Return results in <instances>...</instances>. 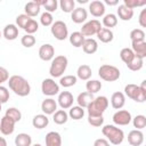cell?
<instances>
[{"label":"cell","instance_id":"obj_47","mask_svg":"<svg viewBox=\"0 0 146 146\" xmlns=\"http://www.w3.org/2000/svg\"><path fill=\"white\" fill-rule=\"evenodd\" d=\"M88 122L92 127H100L104 123V117H103V115H97V116L88 115Z\"/></svg>","mask_w":146,"mask_h":146},{"label":"cell","instance_id":"obj_46","mask_svg":"<svg viewBox=\"0 0 146 146\" xmlns=\"http://www.w3.org/2000/svg\"><path fill=\"white\" fill-rule=\"evenodd\" d=\"M123 5L130 9L133 10V8L136 7H141V6H145L146 5V1L145 0H123Z\"/></svg>","mask_w":146,"mask_h":146},{"label":"cell","instance_id":"obj_48","mask_svg":"<svg viewBox=\"0 0 146 146\" xmlns=\"http://www.w3.org/2000/svg\"><path fill=\"white\" fill-rule=\"evenodd\" d=\"M30 19H31V17H29L27 15L21 14V15H18V16L16 17V24H17L18 27H21V29L24 30V27L26 26V24H27V22H29Z\"/></svg>","mask_w":146,"mask_h":146},{"label":"cell","instance_id":"obj_21","mask_svg":"<svg viewBox=\"0 0 146 146\" xmlns=\"http://www.w3.org/2000/svg\"><path fill=\"white\" fill-rule=\"evenodd\" d=\"M82 49H83V51L86 54H89V55L95 54L97 51V49H98V43H97V41L95 39L87 38V39H84V41L82 43Z\"/></svg>","mask_w":146,"mask_h":146},{"label":"cell","instance_id":"obj_38","mask_svg":"<svg viewBox=\"0 0 146 146\" xmlns=\"http://www.w3.org/2000/svg\"><path fill=\"white\" fill-rule=\"evenodd\" d=\"M143 65H144V59H143V58H139V57H137V56L135 55L133 59H132L127 66H128V68L131 70V71H139V70L143 67Z\"/></svg>","mask_w":146,"mask_h":146},{"label":"cell","instance_id":"obj_16","mask_svg":"<svg viewBox=\"0 0 146 146\" xmlns=\"http://www.w3.org/2000/svg\"><path fill=\"white\" fill-rule=\"evenodd\" d=\"M41 110L46 115H51L57 110V103L52 98H46L41 103Z\"/></svg>","mask_w":146,"mask_h":146},{"label":"cell","instance_id":"obj_33","mask_svg":"<svg viewBox=\"0 0 146 146\" xmlns=\"http://www.w3.org/2000/svg\"><path fill=\"white\" fill-rule=\"evenodd\" d=\"M103 24H104V26L106 29H110V30H111V27L116 26V24H117L116 15H114V14H107V15H105L104 18H103Z\"/></svg>","mask_w":146,"mask_h":146},{"label":"cell","instance_id":"obj_35","mask_svg":"<svg viewBox=\"0 0 146 146\" xmlns=\"http://www.w3.org/2000/svg\"><path fill=\"white\" fill-rule=\"evenodd\" d=\"M83 115H84V110L80 106H73L68 112V116L73 120H80L83 117Z\"/></svg>","mask_w":146,"mask_h":146},{"label":"cell","instance_id":"obj_41","mask_svg":"<svg viewBox=\"0 0 146 146\" xmlns=\"http://www.w3.org/2000/svg\"><path fill=\"white\" fill-rule=\"evenodd\" d=\"M132 123H133V127L137 128V130H141L146 127V116L145 115H137L132 119Z\"/></svg>","mask_w":146,"mask_h":146},{"label":"cell","instance_id":"obj_7","mask_svg":"<svg viewBox=\"0 0 146 146\" xmlns=\"http://www.w3.org/2000/svg\"><path fill=\"white\" fill-rule=\"evenodd\" d=\"M51 34L55 36V39L62 41L65 40L68 36V30L66 24L63 21H56L51 25Z\"/></svg>","mask_w":146,"mask_h":146},{"label":"cell","instance_id":"obj_1","mask_svg":"<svg viewBox=\"0 0 146 146\" xmlns=\"http://www.w3.org/2000/svg\"><path fill=\"white\" fill-rule=\"evenodd\" d=\"M8 86L11 91L21 97H25L31 91V86L26 79L21 75H13L8 79Z\"/></svg>","mask_w":146,"mask_h":146},{"label":"cell","instance_id":"obj_17","mask_svg":"<svg viewBox=\"0 0 146 146\" xmlns=\"http://www.w3.org/2000/svg\"><path fill=\"white\" fill-rule=\"evenodd\" d=\"M131 46H132L131 50L137 57L143 58V59L146 57V42L145 41H132Z\"/></svg>","mask_w":146,"mask_h":146},{"label":"cell","instance_id":"obj_49","mask_svg":"<svg viewBox=\"0 0 146 146\" xmlns=\"http://www.w3.org/2000/svg\"><path fill=\"white\" fill-rule=\"evenodd\" d=\"M9 99V91L6 87L0 86V103H7Z\"/></svg>","mask_w":146,"mask_h":146},{"label":"cell","instance_id":"obj_55","mask_svg":"<svg viewBox=\"0 0 146 146\" xmlns=\"http://www.w3.org/2000/svg\"><path fill=\"white\" fill-rule=\"evenodd\" d=\"M32 146H42L41 144H34V145H32Z\"/></svg>","mask_w":146,"mask_h":146},{"label":"cell","instance_id":"obj_43","mask_svg":"<svg viewBox=\"0 0 146 146\" xmlns=\"http://www.w3.org/2000/svg\"><path fill=\"white\" fill-rule=\"evenodd\" d=\"M42 6H43V8L46 9L47 13L51 14V13L56 11V9L58 7V2H57V0H44Z\"/></svg>","mask_w":146,"mask_h":146},{"label":"cell","instance_id":"obj_57","mask_svg":"<svg viewBox=\"0 0 146 146\" xmlns=\"http://www.w3.org/2000/svg\"><path fill=\"white\" fill-rule=\"evenodd\" d=\"M0 111H1V103H0Z\"/></svg>","mask_w":146,"mask_h":146},{"label":"cell","instance_id":"obj_31","mask_svg":"<svg viewBox=\"0 0 146 146\" xmlns=\"http://www.w3.org/2000/svg\"><path fill=\"white\" fill-rule=\"evenodd\" d=\"M54 122L56 124H64L67 122L68 119V114L65 112V110H58L54 113Z\"/></svg>","mask_w":146,"mask_h":146},{"label":"cell","instance_id":"obj_56","mask_svg":"<svg viewBox=\"0 0 146 146\" xmlns=\"http://www.w3.org/2000/svg\"><path fill=\"white\" fill-rule=\"evenodd\" d=\"M1 36H2V33H1V32H0V38H1Z\"/></svg>","mask_w":146,"mask_h":146},{"label":"cell","instance_id":"obj_40","mask_svg":"<svg viewBox=\"0 0 146 146\" xmlns=\"http://www.w3.org/2000/svg\"><path fill=\"white\" fill-rule=\"evenodd\" d=\"M130 39L132 41H145V32L141 29H133L130 32Z\"/></svg>","mask_w":146,"mask_h":146},{"label":"cell","instance_id":"obj_53","mask_svg":"<svg viewBox=\"0 0 146 146\" xmlns=\"http://www.w3.org/2000/svg\"><path fill=\"white\" fill-rule=\"evenodd\" d=\"M117 0H105V3L106 5H110V6H115V5H117Z\"/></svg>","mask_w":146,"mask_h":146},{"label":"cell","instance_id":"obj_34","mask_svg":"<svg viewBox=\"0 0 146 146\" xmlns=\"http://www.w3.org/2000/svg\"><path fill=\"white\" fill-rule=\"evenodd\" d=\"M133 57H135V54H133V51L130 48H123V49H121V51H120V58L127 65L133 59Z\"/></svg>","mask_w":146,"mask_h":146},{"label":"cell","instance_id":"obj_13","mask_svg":"<svg viewBox=\"0 0 146 146\" xmlns=\"http://www.w3.org/2000/svg\"><path fill=\"white\" fill-rule=\"evenodd\" d=\"M55 56V49L54 47L50 44V43H44L40 47L39 49V57L44 60V62H48V60H51Z\"/></svg>","mask_w":146,"mask_h":146},{"label":"cell","instance_id":"obj_6","mask_svg":"<svg viewBox=\"0 0 146 146\" xmlns=\"http://www.w3.org/2000/svg\"><path fill=\"white\" fill-rule=\"evenodd\" d=\"M98 75L100 76V79H103L104 81L107 82H113L116 81L120 78V71L117 67L113 66V65H108V64H104L99 67L98 70Z\"/></svg>","mask_w":146,"mask_h":146},{"label":"cell","instance_id":"obj_28","mask_svg":"<svg viewBox=\"0 0 146 146\" xmlns=\"http://www.w3.org/2000/svg\"><path fill=\"white\" fill-rule=\"evenodd\" d=\"M117 16L122 21H130L133 16V10L125 7L124 5H120L117 8Z\"/></svg>","mask_w":146,"mask_h":146},{"label":"cell","instance_id":"obj_24","mask_svg":"<svg viewBox=\"0 0 146 146\" xmlns=\"http://www.w3.org/2000/svg\"><path fill=\"white\" fill-rule=\"evenodd\" d=\"M32 124L36 129H43L49 124V119L46 114H36L32 120Z\"/></svg>","mask_w":146,"mask_h":146},{"label":"cell","instance_id":"obj_22","mask_svg":"<svg viewBox=\"0 0 146 146\" xmlns=\"http://www.w3.org/2000/svg\"><path fill=\"white\" fill-rule=\"evenodd\" d=\"M94 95L92 94H90V92H88V91H84V92H81V94H79V96H78V98H76V102H78V106H80V107H82V108H87L88 107V105L94 100Z\"/></svg>","mask_w":146,"mask_h":146},{"label":"cell","instance_id":"obj_5","mask_svg":"<svg viewBox=\"0 0 146 146\" xmlns=\"http://www.w3.org/2000/svg\"><path fill=\"white\" fill-rule=\"evenodd\" d=\"M68 60L64 55H59L56 56L55 58H52L51 64H50V68H49V73L52 78H59L62 76V74L65 72L66 67H67Z\"/></svg>","mask_w":146,"mask_h":146},{"label":"cell","instance_id":"obj_14","mask_svg":"<svg viewBox=\"0 0 146 146\" xmlns=\"http://www.w3.org/2000/svg\"><path fill=\"white\" fill-rule=\"evenodd\" d=\"M89 11L95 17H102L105 14V5L99 0L91 1L89 3Z\"/></svg>","mask_w":146,"mask_h":146},{"label":"cell","instance_id":"obj_51","mask_svg":"<svg viewBox=\"0 0 146 146\" xmlns=\"http://www.w3.org/2000/svg\"><path fill=\"white\" fill-rule=\"evenodd\" d=\"M139 24L141 27H146V9H143L139 14Z\"/></svg>","mask_w":146,"mask_h":146},{"label":"cell","instance_id":"obj_42","mask_svg":"<svg viewBox=\"0 0 146 146\" xmlns=\"http://www.w3.org/2000/svg\"><path fill=\"white\" fill-rule=\"evenodd\" d=\"M38 29H39V24H38V22H36L35 19H33V18H31V19L27 22L26 26L24 27L26 34H33V33H35V32L38 31Z\"/></svg>","mask_w":146,"mask_h":146},{"label":"cell","instance_id":"obj_20","mask_svg":"<svg viewBox=\"0 0 146 146\" xmlns=\"http://www.w3.org/2000/svg\"><path fill=\"white\" fill-rule=\"evenodd\" d=\"M46 146H62V137L56 131H49L46 135Z\"/></svg>","mask_w":146,"mask_h":146},{"label":"cell","instance_id":"obj_30","mask_svg":"<svg viewBox=\"0 0 146 146\" xmlns=\"http://www.w3.org/2000/svg\"><path fill=\"white\" fill-rule=\"evenodd\" d=\"M84 36L82 35L81 32H73L71 35H70V42L73 47L75 48H79V47H82V43L84 41Z\"/></svg>","mask_w":146,"mask_h":146},{"label":"cell","instance_id":"obj_3","mask_svg":"<svg viewBox=\"0 0 146 146\" xmlns=\"http://www.w3.org/2000/svg\"><path fill=\"white\" fill-rule=\"evenodd\" d=\"M102 132L110 140V143L113 144V145H120L124 139L123 131L120 128H117L115 125H112V124L104 125V128H102Z\"/></svg>","mask_w":146,"mask_h":146},{"label":"cell","instance_id":"obj_8","mask_svg":"<svg viewBox=\"0 0 146 146\" xmlns=\"http://www.w3.org/2000/svg\"><path fill=\"white\" fill-rule=\"evenodd\" d=\"M102 29V24L97 19H91L84 23L81 27V33L83 36H91L94 34H97V32Z\"/></svg>","mask_w":146,"mask_h":146},{"label":"cell","instance_id":"obj_50","mask_svg":"<svg viewBox=\"0 0 146 146\" xmlns=\"http://www.w3.org/2000/svg\"><path fill=\"white\" fill-rule=\"evenodd\" d=\"M8 79H9V72L7 71V68L0 66V86L1 83L8 81Z\"/></svg>","mask_w":146,"mask_h":146},{"label":"cell","instance_id":"obj_39","mask_svg":"<svg viewBox=\"0 0 146 146\" xmlns=\"http://www.w3.org/2000/svg\"><path fill=\"white\" fill-rule=\"evenodd\" d=\"M59 83L62 87L64 88H68V87H72L76 83V76L75 75H65L63 78H60L59 80Z\"/></svg>","mask_w":146,"mask_h":146},{"label":"cell","instance_id":"obj_12","mask_svg":"<svg viewBox=\"0 0 146 146\" xmlns=\"http://www.w3.org/2000/svg\"><path fill=\"white\" fill-rule=\"evenodd\" d=\"M15 121H13L11 119H9L8 116H3L0 121V131L2 135L5 136H8V135H11L15 130Z\"/></svg>","mask_w":146,"mask_h":146},{"label":"cell","instance_id":"obj_32","mask_svg":"<svg viewBox=\"0 0 146 146\" xmlns=\"http://www.w3.org/2000/svg\"><path fill=\"white\" fill-rule=\"evenodd\" d=\"M86 88L88 92L94 95L102 89V82L98 80H88V82L86 83Z\"/></svg>","mask_w":146,"mask_h":146},{"label":"cell","instance_id":"obj_2","mask_svg":"<svg viewBox=\"0 0 146 146\" xmlns=\"http://www.w3.org/2000/svg\"><path fill=\"white\" fill-rule=\"evenodd\" d=\"M124 94L132 100L137 103H143L146 100V80L141 82L140 86L130 83L124 87Z\"/></svg>","mask_w":146,"mask_h":146},{"label":"cell","instance_id":"obj_37","mask_svg":"<svg viewBox=\"0 0 146 146\" xmlns=\"http://www.w3.org/2000/svg\"><path fill=\"white\" fill-rule=\"evenodd\" d=\"M59 7L64 13H72L75 7V1L74 0H60Z\"/></svg>","mask_w":146,"mask_h":146},{"label":"cell","instance_id":"obj_23","mask_svg":"<svg viewBox=\"0 0 146 146\" xmlns=\"http://www.w3.org/2000/svg\"><path fill=\"white\" fill-rule=\"evenodd\" d=\"M2 35L7 40H15L18 36V27L15 24H8L2 31Z\"/></svg>","mask_w":146,"mask_h":146},{"label":"cell","instance_id":"obj_36","mask_svg":"<svg viewBox=\"0 0 146 146\" xmlns=\"http://www.w3.org/2000/svg\"><path fill=\"white\" fill-rule=\"evenodd\" d=\"M5 115L8 116L9 119H11V120L15 121V122H19L21 119H22V113H21V111H19L18 108H16V107H10V108H8V110L6 111V114H5Z\"/></svg>","mask_w":146,"mask_h":146},{"label":"cell","instance_id":"obj_19","mask_svg":"<svg viewBox=\"0 0 146 146\" xmlns=\"http://www.w3.org/2000/svg\"><path fill=\"white\" fill-rule=\"evenodd\" d=\"M87 10L84 8H74V10L71 13V19L76 23V24H81L87 19Z\"/></svg>","mask_w":146,"mask_h":146},{"label":"cell","instance_id":"obj_4","mask_svg":"<svg viewBox=\"0 0 146 146\" xmlns=\"http://www.w3.org/2000/svg\"><path fill=\"white\" fill-rule=\"evenodd\" d=\"M108 107V99L105 96H98L94 98V100L88 105V115L91 116H97V115H103L105 110Z\"/></svg>","mask_w":146,"mask_h":146},{"label":"cell","instance_id":"obj_44","mask_svg":"<svg viewBox=\"0 0 146 146\" xmlns=\"http://www.w3.org/2000/svg\"><path fill=\"white\" fill-rule=\"evenodd\" d=\"M40 23H41L43 26H50V25H52V23H54V17H52V15H51L50 13H47V11L42 13L41 16H40Z\"/></svg>","mask_w":146,"mask_h":146},{"label":"cell","instance_id":"obj_9","mask_svg":"<svg viewBox=\"0 0 146 146\" xmlns=\"http://www.w3.org/2000/svg\"><path fill=\"white\" fill-rule=\"evenodd\" d=\"M41 90L46 96H55L59 92V86L52 79H44L41 84Z\"/></svg>","mask_w":146,"mask_h":146},{"label":"cell","instance_id":"obj_29","mask_svg":"<svg viewBox=\"0 0 146 146\" xmlns=\"http://www.w3.org/2000/svg\"><path fill=\"white\" fill-rule=\"evenodd\" d=\"M32 144V137L27 133H18L15 137V145L16 146H31Z\"/></svg>","mask_w":146,"mask_h":146},{"label":"cell","instance_id":"obj_26","mask_svg":"<svg viewBox=\"0 0 146 146\" xmlns=\"http://www.w3.org/2000/svg\"><path fill=\"white\" fill-rule=\"evenodd\" d=\"M97 38H98V40H100L102 42L108 43V42H111V41L113 40L114 34H113V32H112L110 29L102 27V29L97 32Z\"/></svg>","mask_w":146,"mask_h":146},{"label":"cell","instance_id":"obj_18","mask_svg":"<svg viewBox=\"0 0 146 146\" xmlns=\"http://www.w3.org/2000/svg\"><path fill=\"white\" fill-rule=\"evenodd\" d=\"M111 104H112V107L115 108V110H120L124 106L125 104V96L123 92L121 91H116L112 95L111 97Z\"/></svg>","mask_w":146,"mask_h":146},{"label":"cell","instance_id":"obj_45","mask_svg":"<svg viewBox=\"0 0 146 146\" xmlns=\"http://www.w3.org/2000/svg\"><path fill=\"white\" fill-rule=\"evenodd\" d=\"M21 43L26 48H31L35 44V38L32 34H25L24 36H22Z\"/></svg>","mask_w":146,"mask_h":146},{"label":"cell","instance_id":"obj_25","mask_svg":"<svg viewBox=\"0 0 146 146\" xmlns=\"http://www.w3.org/2000/svg\"><path fill=\"white\" fill-rule=\"evenodd\" d=\"M91 67L87 64H82L79 66L78 71H76V76L81 80H84V81H88L90 78H91Z\"/></svg>","mask_w":146,"mask_h":146},{"label":"cell","instance_id":"obj_27","mask_svg":"<svg viewBox=\"0 0 146 146\" xmlns=\"http://www.w3.org/2000/svg\"><path fill=\"white\" fill-rule=\"evenodd\" d=\"M24 10H25V15H27L29 17H34L40 13V6L35 1H30L25 5Z\"/></svg>","mask_w":146,"mask_h":146},{"label":"cell","instance_id":"obj_52","mask_svg":"<svg viewBox=\"0 0 146 146\" xmlns=\"http://www.w3.org/2000/svg\"><path fill=\"white\" fill-rule=\"evenodd\" d=\"M94 146H110V143L104 138H98L95 140Z\"/></svg>","mask_w":146,"mask_h":146},{"label":"cell","instance_id":"obj_10","mask_svg":"<svg viewBox=\"0 0 146 146\" xmlns=\"http://www.w3.org/2000/svg\"><path fill=\"white\" fill-rule=\"evenodd\" d=\"M131 120H132V117H131L130 112H128L125 110H120V111L115 112L113 115V122L117 125H127L131 122Z\"/></svg>","mask_w":146,"mask_h":146},{"label":"cell","instance_id":"obj_11","mask_svg":"<svg viewBox=\"0 0 146 146\" xmlns=\"http://www.w3.org/2000/svg\"><path fill=\"white\" fill-rule=\"evenodd\" d=\"M57 102H58V105L62 107V110H67V108L72 107L74 98H73V95L70 91H62L58 95Z\"/></svg>","mask_w":146,"mask_h":146},{"label":"cell","instance_id":"obj_15","mask_svg":"<svg viewBox=\"0 0 146 146\" xmlns=\"http://www.w3.org/2000/svg\"><path fill=\"white\" fill-rule=\"evenodd\" d=\"M128 143L131 146H140L144 143V133L140 130H131L128 133Z\"/></svg>","mask_w":146,"mask_h":146},{"label":"cell","instance_id":"obj_54","mask_svg":"<svg viewBox=\"0 0 146 146\" xmlns=\"http://www.w3.org/2000/svg\"><path fill=\"white\" fill-rule=\"evenodd\" d=\"M0 146H7V140L3 137H0Z\"/></svg>","mask_w":146,"mask_h":146}]
</instances>
